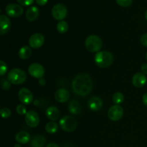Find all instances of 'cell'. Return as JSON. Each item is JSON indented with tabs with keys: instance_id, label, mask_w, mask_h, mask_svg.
Returning a JSON list of instances; mask_svg holds the SVG:
<instances>
[{
	"instance_id": "obj_1",
	"label": "cell",
	"mask_w": 147,
	"mask_h": 147,
	"mask_svg": "<svg viewBox=\"0 0 147 147\" xmlns=\"http://www.w3.org/2000/svg\"><path fill=\"white\" fill-rule=\"evenodd\" d=\"M72 89L76 95L86 96L93 89V80L88 74L80 73L76 76L72 83Z\"/></svg>"
},
{
	"instance_id": "obj_2",
	"label": "cell",
	"mask_w": 147,
	"mask_h": 147,
	"mask_svg": "<svg viewBox=\"0 0 147 147\" xmlns=\"http://www.w3.org/2000/svg\"><path fill=\"white\" fill-rule=\"evenodd\" d=\"M113 62V56L109 51H99L95 56V63L98 67L106 68Z\"/></svg>"
},
{
	"instance_id": "obj_3",
	"label": "cell",
	"mask_w": 147,
	"mask_h": 147,
	"mask_svg": "<svg viewBox=\"0 0 147 147\" xmlns=\"http://www.w3.org/2000/svg\"><path fill=\"white\" fill-rule=\"evenodd\" d=\"M27 79L25 72L20 68H14L10 70L7 76V80L14 85H20L24 83Z\"/></svg>"
},
{
	"instance_id": "obj_4",
	"label": "cell",
	"mask_w": 147,
	"mask_h": 147,
	"mask_svg": "<svg viewBox=\"0 0 147 147\" xmlns=\"http://www.w3.org/2000/svg\"><path fill=\"white\" fill-rule=\"evenodd\" d=\"M86 47L90 53H98L103 45L101 39L97 35H90L86 39Z\"/></svg>"
},
{
	"instance_id": "obj_5",
	"label": "cell",
	"mask_w": 147,
	"mask_h": 147,
	"mask_svg": "<svg viewBox=\"0 0 147 147\" xmlns=\"http://www.w3.org/2000/svg\"><path fill=\"white\" fill-rule=\"evenodd\" d=\"M60 126L65 131L73 132L77 128L78 123L73 116H65L60 119Z\"/></svg>"
},
{
	"instance_id": "obj_6",
	"label": "cell",
	"mask_w": 147,
	"mask_h": 147,
	"mask_svg": "<svg viewBox=\"0 0 147 147\" xmlns=\"http://www.w3.org/2000/svg\"><path fill=\"white\" fill-rule=\"evenodd\" d=\"M67 9L65 6L63 4H57L52 9V15L56 20L63 21L66 17Z\"/></svg>"
},
{
	"instance_id": "obj_7",
	"label": "cell",
	"mask_w": 147,
	"mask_h": 147,
	"mask_svg": "<svg viewBox=\"0 0 147 147\" xmlns=\"http://www.w3.org/2000/svg\"><path fill=\"white\" fill-rule=\"evenodd\" d=\"M123 115V108L119 105L111 106L108 111V117L112 121H117L120 120Z\"/></svg>"
},
{
	"instance_id": "obj_8",
	"label": "cell",
	"mask_w": 147,
	"mask_h": 147,
	"mask_svg": "<svg viewBox=\"0 0 147 147\" xmlns=\"http://www.w3.org/2000/svg\"><path fill=\"white\" fill-rule=\"evenodd\" d=\"M18 97L20 102L24 105H30L33 101V94L27 88H22L18 93Z\"/></svg>"
},
{
	"instance_id": "obj_9",
	"label": "cell",
	"mask_w": 147,
	"mask_h": 147,
	"mask_svg": "<svg viewBox=\"0 0 147 147\" xmlns=\"http://www.w3.org/2000/svg\"><path fill=\"white\" fill-rule=\"evenodd\" d=\"M28 72L31 76L35 78H42L45 75V69L39 63H32L29 66Z\"/></svg>"
},
{
	"instance_id": "obj_10",
	"label": "cell",
	"mask_w": 147,
	"mask_h": 147,
	"mask_svg": "<svg viewBox=\"0 0 147 147\" xmlns=\"http://www.w3.org/2000/svg\"><path fill=\"white\" fill-rule=\"evenodd\" d=\"M25 122L27 126L32 128H35L40 123V117L37 112L30 111L25 115Z\"/></svg>"
},
{
	"instance_id": "obj_11",
	"label": "cell",
	"mask_w": 147,
	"mask_h": 147,
	"mask_svg": "<svg viewBox=\"0 0 147 147\" xmlns=\"http://www.w3.org/2000/svg\"><path fill=\"white\" fill-rule=\"evenodd\" d=\"M6 13L8 16L11 17H20L23 14L22 7L17 4H9L6 7Z\"/></svg>"
},
{
	"instance_id": "obj_12",
	"label": "cell",
	"mask_w": 147,
	"mask_h": 147,
	"mask_svg": "<svg viewBox=\"0 0 147 147\" xmlns=\"http://www.w3.org/2000/svg\"><path fill=\"white\" fill-rule=\"evenodd\" d=\"M45 42V37L40 33H35L32 34L29 39V45L34 49L41 47Z\"/></svg>"
},
{
	"instance_id": "obj_13",
	"label": "cell",
	"mask_w": 147,
	"mask_h": 147,
	"mask_svg": "<svg viewBox=\"0 0 147 147\" xmlns=\"http://www.w3.org/2000/svg\"><path fill=\"white\" fill-rule=\"evenodd\" d=\"M88 106L93 111H98L103 107V100L100 97L93 96L90 98L88 101Z\"/></svg>"
},
{
	"instance_id": "obj_14",
	"label": "cell",
	"mask_w": 147,
	"mask_h": 147,
	"mask_svg": "<svg viewBox=\"0 0 147 147\" xmlns=\"http://www.w3.org/2000/svg\"><path fill=\"white\" fill-rule=\"evenodd\" d=\"M55 98L59 103H65L70 98V93L67 89H58L55 93Z\"/></svg>"
},
{
	"instance_id": "obj_15",
	"label": "cell",
	"mask_w": 147,
	"mask_h": 147,
	"mask_svg": "<svg viewBox=\"0 0 147 147\" xmlns=\"http://www.w3.org/2000/svg\"><path fill=\"white\" fill-rule=\"evenodd\" d=\"M0 34L4 35L9 30L11 27L10 20L4 14L0 16Z\"/></svg>"
},
{
	"instance_id": "obj_16",
	"label": "cell",
	"mask_w": 147,
	"mask_h": 147,
	"mask_svg": "<svg viewBox=\"0 0 147 147\" xmlns=\"http://www.w3.org/2000/svg\"><path fill=\"white\" fill-rule=\"evenodd\" d=\"M146 83V77L145 74L142 73H137L133 76L132 83L136 88H142Z\"/></svg>"
},
{
	"instance_id": "obj_17",
	"label": "cell",
	"mask_w": 147,
	"mask_h": 147,
	"mask_svg": "<svg viewBox=\"0 0 147 147\" xmlns=\"http://www.w3.org/2000/svg\"><path fill=\"white\" fill-rule=\"evenodd\" d=\"M45 114L50 120H52V121H56L60 116V111L55 106H50L46 110Z\"/></svg>"
},
{
	"instance_id": "obj_18",
	"label": "cell",
	"mask_w": 147,
	"mask_h": 147,
	"mask_svg": "<svg viewBox=\"0 0 147 147\" xmlns=\"http://www.w3.org/2000/svg\"><path fill=\"white\" fill-rule=\"evenodd\" d=\"M39 14H40V11L37 7H31L27 10L26 17H27V20H29L30 22L35 21L38 18Z\"/></svg>"
},
{
	"instance_id": "obj_19",
	"label": "cell",
	"mask_w": 147,
	"mask_h": 147,
	"mask_svg": "<svg viewBox=\"0 0 147 147\" xmlns=\"http://www.w3.org/2000/svg\"><path fill=\"white\" fill-rule=\"evenodd\" d=\"M46 144V139L42 135H36L31 140L32 147H44Z\"/></svg>"
},
{
	"instance_id": "obj_20",
	"label": "cell",
	"mask_w": 147,
	"mask_h": 147,
	"mask_svg": "<svg viewBox=\"0 0 147 147\" xmlns=\"http://www.w3.org/2000/svg\"><path fill=\"white\" fill-rule=\"evenodd\" d=\"M68 110L70 113L74 115H78L81 112L82 108L78 101L73 100L70 102L68 105Z\"/></svg>"
},
{
	"instance_id": "obj_21",
	"label": "cell",
	"mask_w": 147,
	"mask_h": 147,
	"mask_svg": "<svg viewBox=\"0 0 147 147\" xmlns=\"http://www.w3.org/2000/svg\"><path fill=\"white\" fill-rule=\"evenodd\" d=\"M16 142L20 144H27L30 140V134L27 131H20L15 136Z\"/></svg>"
},
{
	"instance_id": "obj_22",
	"label": "cell",
	"mask_w": 147,
	"mask_h": 147,
	"mask_svg": "<svg viewBox=\"0 0 147 147\" xmlns=\"http://www.w3.org/2000/svg\"><path fill=\"white\" fill-rule=\"evenodd\" d=\"M32 54V50L29 46H24V47H21L19 51L18 55L20 59L22 60H26L28 59L30 57Z\"/></svg>"
},
{
	"instance_id": "obj_23",
	"label": "cell",
	"mask_w": 147,
	"mask_h": 147,
	"mask_svg": "<svg viewBox=\"0 0 147 147\" xmlns=\"http://www.w3.org/2000/svg\"><path fill=\"white\" fill-rule=\"evenodd\" d=\"M58 129V126L57 123L54 121H50L46 124L45 130L48 134H53L56 133Z\"/></svg>"
},
{
	"instance_id": "obj_24",
	"label": "cell",
	"mask_w": 147,
	"mask_h": 147,
	"mask_svg": "<svg viewBox=\"0 0 147 147\" xmlns=\"http://www.w3.org/2000/svg\"><path fill=\"white\" fill-rule=\"evenodd\" d=\"M112 99H113V101L115 104L119 105L123 103V100H124V96L123 95V93H120V92H116L113 94Z\"/></svg>"
},
{
	"instance_id": "obj_25",
	"label": "cell",
	"mask_w": 147,
	"mask_h": 147,
	"mask_svg": "<svg viewBox=\"0 0 147 147\" xmlns=\"http://www.w3.org/2000/svg\"><path fill=\"white\" fill-rule=\"evenodd\" d=\"M68 24L65 21H60L57 24V30L61 34H64L68 30Z\"/></svg>"
},
{
	"instance_id": "obj_26",
	"label": "cell",
	"mask_w": 147,
	"mask_h": 147,
	"mask_svg": "<svg viewBox=\"0 0 147 147\" xmlns=\"http://www.w3.org/2000/svg\"><path fill=\"white\" fill-rule=\"evenodd\" d=\"M117 4L122 7H128L131 5L133 0H116Z\"/></svg>"
},
{
	"instance_id": "obj_27",
	"label": "cell",
	"mask_w": 147,
	"mask_h": 147,
	"mask_svg": "<svg viewBox=\"0 0 147 147\" xmlns=\"http://www.w3.org/2000/svg\"><path fill=\"white\" fill-rule=\"evenodd\" d=\"M0 113H1V117L4 118V119L9 118L11 114V111L8 108H3V109H1V111H0Z\"/></svg>"
},
{
	"instance_id": "obj_28",
	"label": "cell",
	"mask_w": 147,
	"mask_h": 147,
	"mask_svg": "<svg viewBox=\"0 0 147 147\" xmlns=\"http://www.w3.org/2000/svg\"><path fill=\"white\" fill-rule=\"evenodd\" d=\"M16 111L20 116H22V115H26L27 114V109H26L25 106H23V105H18L16 108Z\"/></svg>"
},
{
	"instance_id": "obj_29",
	"label": "cell",
	"mask_w": 147,
	"mask_h": 147,
	"mask_svg": "<svg viewBox=\"0 0 147 147\" xmlns=\"http://www.w3.org/2000/svg\"><path fill=\"white\" fill-rule=\"evenodd\" d=\"M1 86L4 90H9L11 88V83L5 78L1 79Z\"/></svg>"
},
{
	"instance_id": "obj_30",
	"label": "cell",
	"mask_w": 147,
	"mask_h": 147,
	"mask_svg": "<svg viewBox=\"0 0 147 147\" xmlns=\"http://www.w3.org/2000/svg\"><path fill=\"white\" fill-rule=\"evenodd\" d=\"M0 64H1V68H0V76H3L5 75V73L7 71V65H6V63L4 61L1 60L0 62Z\"/></svg>"
},
{
	"instance_id": "obj_31",
	"label": "cell",
	"mask_w": 147,
	"mask_h": 147,
	"mask_svg": "<svg viewBox=\"0 0 147 147\" xmlns=\"http://www.w3.org/2000/svg\"><path fill=\"white\" fill-rule=\"evenodd\" d=\"M34 0H17L19 3H20L21 5L23 6H30L31 4H33Z\"/></svg>"
},
{
	"instance_id": "obj_32",
	"label": "cell",
	"mask_w": 147,
	"mask_h": 147,
	"mask_svg": "<svg viewBox=\"0 0 147 147\" xmlns=\"http://www.w3.org/2000/svg\"><path fill=\"white\" fill-rule=\"evenodd\" d=\"M140 40L142 45H144V47H147V33L146 34H144L141 37Z\"/></svg>"
},
{
	"instance_id": "obj_33",
	"label": "cell",
	"mask_w": 147,
	"mask_h": 147,
	"mask_svg": "<svg viewBox=\"0 0 147 147\" xmlns=\"http://www.w3.org/2000/svg\"><path fill=\"white\" fill-rule=\"evenodd\" d=\"M35 1H36V3H37L38 5L44 6L47 4L48 0H35Z\"/></svg>"
},
{
	"instance_id": "obj_34",
	"label": "cell",
	"mask_w": 147,
	"mask_h": 147,
	"mask_svg": "<svg viewBox=\"0 0 147 147\" xmlns=\"http://www.w3.org/2000/svg\"><path fill=\"white\" fill-rule=\"evenodd\" d=\"M142 70L144 74L147 75V63H144L142 65Z\"/></svg>"
},
{
	"instance_id": "obj_35",
	"label": "cell",
	"mask_w": 147,
	"mask_h": 147,
	"mask_svg": "<svg viewBox=\"0 0 147 147\" xmlns=\"http://www.w3.org/2000/svg\"><path fill=\"white\" fill-rule=\"evenodd\" d=\"M142 101H143L144 104L147 106V93L144 94L143 97H142Z\"/></svg>"
},
{
	"instance_id": "obj_36",
	"label": "cell",
	"mask_w": 147,
	"mask_h": 147,
	"mask_svg": "<svg viewBox=\"0 0 147 147\" xmlns=\"http://www.w3.org/2000/svg\"><path fill=\"white\" fill-rule=\"evenodd\" d=\"M46 147H60V146L55 143H50L47 145V146Z\"/></svg>"
},
{
	"instance_id": "obj_37",
	"label": "cell",
	"mask_w": 147,
	"mask_h": 147,
	"mask_svg": "<svg viewBox=\"0 0 147 147\" xmlns=\"http://www.w3.org/2000/svg\"><path fill=\"white\" fill-rule=\"evenodd\" d=\"M45 79L43 78H40V80H39V83H40V85H42V86H44L45 84Z\"/></svg>"
},
{
	"instance_id": "obj_38",
	"label": "cell",
	"mask_w": 147,
	"mask_h": 147,
	"mask_svg": "<svg viewBox=\"0 0 147 147\" xmlns=\"http://www.w3.org/2000/svg\"><path fill=\"white\" fill-rule=\"evenodd\" d=\"M14 147H21V146L20 144H17L14 145Z\"/></svg>"
},
{
	"instance_id": "obj_39",
	"label": "cell",
	"mask_w": 147,
	"mask_h": 147,
	"mask_svg": "<svg viewBox=\"0 0 147 147\" xmlns=\"http://www.w3.org/2000/svg\"><path fill=\"white\" fill-rule=\"evenodd\" d=\"M145 18H146V20H147V10L146 11V13H145Z\"/></svg>"
},
{
	"instance_id": "obj_40",
	"label": "cell",
	"mask_w": 147,
	"mask_h": 147,
	"mask_svg": "<svg viewBox=\"0 0 147 147\" xmlns=\"http://www.w3.org/2000/svg\"><path fill=\"white\" fill-rule=\"evenodd\" d=\"M146 60H147V52H146Z\"/></svg>"
}]
</instances>
